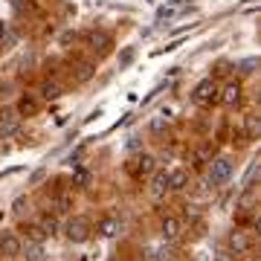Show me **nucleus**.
Returning a JSON list of instances; mask_svg holds the SVG:
<instances>
[{
  "instance_id": "2",
  "label": "nucleus",
  "mask_w": 261,
  "mask_h": 261,
  "mask_svg": "<svg viewBox=\"0 0 261 261\" xmlns=\"http://www.w3.org/2000/svg\"><path fill=\"white\" fill-rule=\"evenodd\" d=\"M64 235L73 244H84L90 238V221H87V218H70L64 224Z\"/></svg>"
},
{
  "instance_id": "20",
  "label": "nucleus",
  "mask_w": 261,
  "mask_h": 261,
  "mask_svg": "<svg viewBox=\"0 0 261 261\" xmlns=\"http://www.w3.org/2000/svg\"><path fill=\"white\" fill-rule=\"evenodd\" d=\"M41 229H44L47 235H56V232H58V224H56V218H49V215H47V218L41 221Z\"/></svg>"
},
{
  "instance_id": "4",
  "label": "nucleus",
  "mask_w": 261,
  "mask_h": 261,
  "mask_svg": "<svg viewBox=\"0 0 261 261\" xmlns=\"http://www.w3.org/2000/svg\"><path fill=\"white\" fill-rule=\"evenodd\" d=\"M20 247H23V244H20L18 235H12V232L0 235V255H3V258H18Z\"/></svg>"
},
{
  "instance_id": "27",
  "label": "nucleus",
  "mask_w": 261,
  "mask_h": 261,
  "mask_svg": "<svg viewBox=\"0 0 261 261\" xmlns=\"http://www.w3.org/2000/svg\"><path fill=\"white\" fill-rule=\"evenodd\" d=\"M3 35H6V23L0 20V41H3Z\"/></svg>"
},
{
  "instance_id": "5",
  "label": "nucleus",
  "mask_w": 261,
  "mask_h": 261,
  "mask_svg": "<svg viewBox=\"0 0 261 261\" xmlns=\"http://www.w3.org/2000/svg\"><path fill=\"white\" fill-rule=\"evenodd\" d=\"M250 247H252V241H250V235L247 232H241V229H232V232H229V250H232L235 255L247 252Z\"/></svg>"
},
{
  "instance_id": "8",
  "label": "nucleus",
  "mask_w": 261,
  "mask_h": 261,
  "mask_svg": "<svg viewBox=\"0 0 261 261\" xmlns=\"http://www.w3.org/2000/svg\"><path fill=\"white\" fill-rule=\"evenodd\" d=\"M151 174H154V177H151V197H163L168 192V171H151Z\"/></svg>"
},
{
  "instance_id": "15",
  "label": "nucleus",
  "mask_w": 261,
  "mask_h": 261,
  "mask_svg": "<svg viewBox=\"0 0 261 261\" xmlns=\"http://www.w3.org/2000/svg\"><path fill=\"white\" fill-rule=\"evenodd\" d=\"M18 113H23V116H35L38 113V102L35 99H20V105H18Z\"/></svg>"
},
{
  "instance_id": "22",
  "label": "nucleus",
  "mask_w": 261,
  "mask_h": 261,
  "mask_svg": "<svg viewBox=\"0 0 261 261\" xmlns=\"http://www.w3.org/2000/svg\"><path fill=\"white\" fill-rule=\"evenodd\" d=\"M87 180H90V174H87V168H79V171H75V183H79V186H84Z\"/></svg>"
},
{
  "instance_id": "14",
  "label": "nucleus",
  "mask_w": 261,
  "mask_h": 261,
  "mask_svg": "<svg viewBox=\"0 0 261 261\" xmlns=\"http://www.w3.org/2000/svg\"><path fill=\"white\" fill-rule=\"evenodd\" d=\"M87 44H90V47H99V49H108L111 47V35H105V32H90V35H87Z\"/></svg>"
},
{
  "instance_id": "7",
  "label": "nucleus",
  "mask_w": 261,
  "mask_h": 261,
  "mask_svg": "<svg viewBox=\"0 0 261 261\" xmlns=\"http://www.w3.org/2000/svg\"><path fill=\"white\" fill-rule=\"evenodd\" d=\"M18 134V116L12 111H0V137H15Z\"/></svg>"
},
{
  "instance_id": "24",
  "label": "nucleus",
  "mask_w": 261,
  "mask_h": 261,
  "mask_svg": "<svg viewBox=\"0 0 261 261\" xmlns=\"http://www.w3.org/2000/svg\"><path fill=\"white\" fill-rule=\"evenodd\" d=\"M206 160H209V151L200 148V151H197V163H206Z\"/></svg>"
},
{
  "instance_id": "3",
  "label": "nucleus",
  "mask_w": 261,
  "mask_h": 261,
  "mask_svg": "<svg viewBox=\"0 0 261 261\" xmlns=\"http://www.w3.org/2000/svg\"><path fill=\"white\" fill-rule=\"evenodd\" d=\"M218 93H221V87H218L212 79H206V82H200L195 87L192 99H195L197 105H212V102H218Z\"/></svg>"
},
{
  "instance_id": "28",
  "label": "nucleus",
  "mask_w": 261,
  "mask_h": 261,
  "mask_svg": "<svg viewBox=\"0 0 261 261\" xmlns=\"http://www.w3.org/2000/svg\"><path fill=\"white\" fill-rule=\"evenodd\" d=\"M218 261H229V252H221V255H218Z\"/></svg>"
},
{
  "instance_id": "6",
  "label": "nucleus",
  "mask_w": 261,
  "mask_h": 261,
  "mask_svg": "<svg viewBox=\"0 0 261 261\" xmlns=\"http://www.w3.org/2000/svg\"><path fill=\"white\" fill-rule=\"evenodd\" d=\"M218 102H224L226 108H235V105L241 102V84L229 82V84H226V87H224V90L218 93Z\"/></svg>"
},
{
  "instance_id": "26",
  "label": "nucleus",
  "mask_w": 261,
  "mask_h": 261,
  "mask_svg": "<svg viewBox=\"0 0 261 261\" xmlns=\"http://www.w3.org/2000/svg\"><path fill=\"white\" fill-rule=\"evenodd\" d=\"M41 180H44V168H41V171H35V174H32V183H41Z\"/></svg>"
},
{
  "instance_id": "12",
  "label": "nucleus",
  "mask_w": 261,
  "mask_h": 261,
  "mask_svg": "<svg viewBox=\"0 0 261 261\" xmlns=\"http://www.w3.org/2000/svg\"><path fill=\"white\" fill-rule=\"evenodd\" d=\"M116 229H119V221H116V218H111V215H105L102 221H99V235H105V238L116 235Z\"/></svg>"
},
{
  "instance_id": "25",
  "label": "nucleus",
  "mask_w": 261,
  "mask_h": 261,
  "mask_svg": "<svg viewBox=\"0 0 261 261\" xmlns=\"http://www.w3.org/2000/svg\"><path fill=\"white\" fill-rule=\"evenodd\" d=\"M168 125V119H154V130H163Z\"/></svg>"
},
{
  "instance_id": "23",
  "label": "nucleus",
  "mask_w": 261,
  "mask_h": 261,
  "mask_svg": "<svg viewBox=\"0 0 261 261\" xmlns=\"http://www.w3.org/2000/svg\"><path fill=\"white\" fill-rule=\"evenodd\" d=\"M255 64H258L255 58H247V61L241 64V73H252V67H255Z\"/></svg>"
},
{
  "instance_id": "9",
  "label": "nucleus",
  "mask_w": 261,
  "mask_h": 261,
  "mask_svg": "<svg viewBox=\"0 0 261 261\" xmlns=\"http://www.w3.org/2000/svg\"><path fill=\"white\" fill-rule=\"evenodd\" d=\"M160 229H163V238H166V241H174V238H180L183 224H180L177 218H171V215H168V218H163V226H160Z\"/></svg>"
},
{
  "instance_id": "19",
  "label": "nucleus",
  "mask_w": 261,
  "mask_h": 261,
  "mask_svg": "<svg viewBox=\"0 0 261 261\" xmlns=\"http://www.w3.org/2000/svg\"><path fill=\"white\" fill-rule=\"evenodd\" d=\"M27 235H29V241H38V244H44V238H47V232H44L41 226H29Z\"/></svg>"
},
{
  "instance_id": "1",
  "label": "nucleus",
  "mask_w": 261,
  "mask_h": 261,
  "mask_svg": "<svg viewBox=\"0 0 261 261\" xmlns=\"http://www.w3.org/2000/svg\"><path fill=\"white\" fill-rule=\"evenodd\" d=\"M229 177H232V160L229 157H218L209 163V183L212 186H224Z\"/></svg>"
},
{
  "instance_id": "17",
  "label": "nucleus",
  "mask_w": 261,
  "mask_h": 261,
  "mask_svg": "<svg viewBox=\"0 0 261 261\" xmlns=\"http://www.w3.org/2000/svg\"><path fill=\"white\" fill-rule=\"evenodd\" d=\"M56 206H58V212H70V209H73V197L67 195V192H61L58 200H56Z\"/></svg>"
},
{
  "instance_id": "21",
  "label": "nucleus",
  "mask_w": 261,
  "mask_h": 261,
  "mask_svg": "<svg viewBox=\"0 0 261 261\" xmlns=\"http://www.w3.org/2000/svg\"><path fill=\"white\" fill-rule=\"evenodd\" d=\"M247 134H250V137H258V119H255V116L247 119Z\"/></svg>"
},
{
  "instance_id": "10",
  "label": "nucleus",
  "mask_w": 261,
  "mask_h": 261,
  "mask_svg": "<svg viewBox=\"0 0 261 261\" xmlns=\"http://www.w3.org/2000/svg\"><path fill=\"white\" fill-rule=\"evenodd\" d=\"M20 258H27V261H44V244L29 241L27 247H20Z\"/></svg>"
},
{
  "instance_id": "16",
  "label": "nucleus",
  "mask_w": 261,
  "mask_h": 261,
  "mask_svg": "<svg viewBox=\"0 0 261 261\" xmlns=\"http://www.w3.org/2000/svg\"><path fill=\"white\" fill-rule=\"evenodd\" d=\"M90 75H93V64H90V61H82V64L75 67V79H79V82H87Z\"/></svg>"
},
{
  "instance_id": "11",
  "label": "nucleus",
  "mask_w": 261,
  "mask_h": 261,
  "mask_svg": "<svg viewBox=\"0 0 261 261\" xmlns=\"http://www.w3.org/2000/svg\"><path fill=\"white\" fill-rule=\"evenodd\" d=\"M189 177H186V171L183 168H174V171H168V189L171 192H180V189H186Z\"/></svg>"
},
{
  "instance_id": "13",
  "label": "nucleus",
  "mask_w": 261,
  "mask_h": 261,
  "mask_svg": "<svg viewBox=\"0 0 261 261\" xmlns=\"http://www.w3.org/2000/svg\"><path fill=\"white\" fill-rule=\"evenodd\" d=\"M154 168H157L154 157H148V154H142V157L137 160V166H134V171H137V174H151Z\"/></svg>"
},
{
  "instance_id": "18",
  "label": "nucleus",
  "mask_w": 261,
  "mask_h": 261,
  "mask_svg": "<svg viewBox=\"0 0 261 261\" xmlns=\"http://www.w3.org/2000/svg\"><path fill=\"white\" fill-rule=\"evenodd\" d=\"M41 93H44V99H56V96H61V87L53 82H47L44 87H41Z\"/></svg>"
}]
</instances>
